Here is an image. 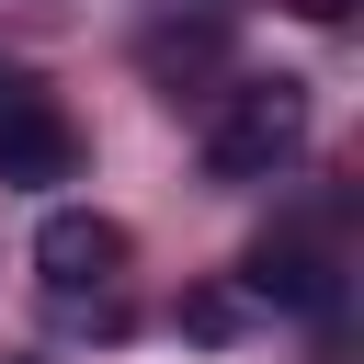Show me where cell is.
Wrapping results in <instances>:
<instances>
[{"mask_svg": "<svg viewBox=\"0 0 364 364\" xmlns=\"http://www.w3.org/2000/svg\"><path fill=\"white\" fill-rule=\"evenodd\" d=\"M307 148V80H239L228 114L205 125V171L216 182H273Z\"/></svg>", "mask_w": 364, "mask_h": 364, "instance_id": "cell-1", "label": "cell"}, {"mask_svg": "<svg viewBox=\"0 0 364 364\" xmlns=\"http://www.w3.org/2000/svg\"><path fill=\"white\" fill-rule=\"evenodd\" d=\"M250 296H284V307H318V296H330V262H318L307 239H262V250H250Z\"/></svg>", "mask_w": 364, "mask_h": 364, "instance_id": "cell-4", "label": "cell"}, {"mask_svg": "<svg viewBox=\"0 0 364 364\" xmlns=\"http://www.w3.org/2000/svg\"><path fill=\"white\" fill-rule=\"evenodd\" d=\"M80 171V125L57 114L46 80L0 68V182H68Z\"/></svg>", "mask_w": 364, "mask_h": 364, "instance_id": "cell-2", "label": "cell"}, {"mask_svg": "<svg viewBox=\"0 0 364 364\" xmlns=\"http://www.w3.org/2000/svg\"><path fill=\"white\" fill-rule=\"evenodd\" d=\"M34 273H46V296H57V307H80L91 284H114V273H125V228H114V216H91V205H57V216L34 228Z\"/></svg>", "mask_w": 364, "mask_h": 364, "instance_id": "cell-3", "label": "cell"}, {"mask_svg": "<svg viewBox=\"0 0 364 364\" xmlns=\"http://www.w3.org/2000/svg\"><path fill=\"white\" fill-rule=\"evenodd\" d=\"M296 11H307V23H341V11H353V0H296Z\"/></svg>", "mask_w": 364, "mask_h": 364, "instance_id": "cell-5", "label": "cell"}]
</instances>
